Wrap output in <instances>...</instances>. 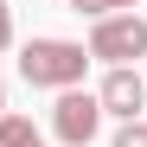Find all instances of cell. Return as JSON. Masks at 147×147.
<instances>
[{
	"mask_svg": "<svg viewBox=\"0 0 147 147\" xmlns=\"http://www.w3.org/2000/svg\"><path fill=\"white\" fill-rule=\"evenodd\" d=\"M70 13H90V19H115V13H134V0H70Z\"/></svg>",
	"mask_w": 147,
	"mask_h": 147,
	"instance_id": "cell-6",
	"label": "cell"
},
{
	"mask_svg": "<svg viewBox=\"0 0 147 147\" xmlns=\"http://www.w3.org/2000/svg\"><path fill=\"white\" fill-rule=\"evenodd\" d=\"M96 102H102V115H115V121H147V83L134 70H109L102 90H96Z\"/></svg>",
	"mask_w": 147,
	"mask_h": 147,
	"instance_id": "cell-4",
	"label": "cell"
},
{
	"mask_svg": "<svg viewBox=\"0 0 147 147\" xmlns=\"http://www.w3.org/2000/svg\"><path fill=\"white\" fill-rule=\"evenodd\" d=\"M83 70H90V51L77 38H26L19 45V77L32 90H83Z\"/></svg>",
	"mask_w": 147,
	"mask_h": 147,
	"instance_id": "cell-1",
	"label": "cell"
},
{
	"mask_svg": "<svg viewBox=\"0 0 147 147\" xmlns=\"http://www.w3.org/2000/svg\"><path fill=\"white\" fill-rule=\"evenodd\" d=\"M0 147H45V134L32 128V115H0Z\"/></svg>",
	"mask_w": 147,
	"mask_h": 147,
	"instance_id": "cell-5",
	"label": "cell"
},
{
	"mask_svg": "<svg viewBox=\"0 0 147 147\" xmlns=\"http://www.w3.org/2000/svg\"><path fill=\"white\" fill-rule=\"evenodd\" d=\"M0 115H7V83H0Z\"/></svg>",
	"mask_w": 147,
	"mask_h": 147,
	"instance_id": "cell-9",
	"label": "cell"
},
{
	"mask_svg": "<svg viewBox=\"0 0 147 147\" xmlns=\"http://www.w3.org/2000/svg\"><path fill=\"white\" fill-rule=\"evenodd\" d=\"M90 64L102 58L109 70H134V58H147V19L141 13H115V19H96V32H90Z\"/></svg>",
	"mask_w": 147,
	"mask_h": 147,
	"instance_id": "cell-2",
	"label": "cell"
},
{
	"mask_svg": "<svg viewBox=\"0 0 147 147\" xmlns=\"http://www.w3.org/2000/svg\"><path fill=\"white\" fill-rule=\"evenodd\" d=\"M7 45H13V7L0 0V51H7Z\"/></svg>",
	"mask_w": 147,
	"mask_h": 147,
	"instance_id": "cell-8",
	"label": "cell"
},
{
	"mask_svg": "<svg viewBox=\"0 0 147 147\" xmlns=\"http://www.w3.org/2000/svg\"><path fill=\"white\" fill-rule=\"evenodd\" d=\"M115 147H147V121H121V128H115Z\"/></svg>",
	"mask_w": 147,
	"mask_h": 147,
	"instance_id": "cell-7",
	"label": "cell"
},
{
	"mask_svg": "<svg viewBox=\"0 0 147 147\" xmlns=\"http://www.w3.org/2000/svg\"><path fill=\"white\" fill-rule=\"evenodd\" d=\"M96 128H102V102H96L90 90H64L58 102H51V134L64 147H90Z\"/></svg>",
	"mask_w": 147,
	"mask_h": 147,
	"instance_id": "cell-3",
	"label": "cell"
}]
</instances>
